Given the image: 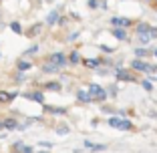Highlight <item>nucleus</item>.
Returning <instances> with one entry per match:
<instances>
[{
    "label": "nucleus",
    "instance_id": "nucleus-1",
    "mask_svg": "<svg viewBox=\"0 0 157 153\" xmlns=\"http://www.w3.org/2000/svg\"><path fill=\"white\" fill-rule=\"evenodd\" d=\"M87 93L91 95V101H105V97H107V93L99 87V85H89Z\"/></svg>",
    "mask_w": 157,
    "mask_h": 153
},
{
    "label": "nucleus",
    "instance_id": "nucleus-2",
    "mask_svg": "<svg viewBox=\"0 0 157 153\" xmlns=\"http://www.w3.org/2000/svg\"><path fill=\"white\" fill-rule=\"evenodd\" d=\"M109 125L115 127V129L127 131V129H131V121H127V119H119V117H111V119H109Z\"/></svg>",
    "mask_w": 157,
    "mask_h": 153
},
{
    "label": "nucleus",
    "instance_id": "nucleus-3",
    "mask_svg": "<svg viewBox=\"0 0 157 153\" xmlns=\"http://www.w3.org/2000/svg\"><path fill=\"white\" fill-rule=\"evenodd\" d=\"M48 63H51V65H56V67H63L65 65V55H63V52H52V55L48 56Z\"/></svg>",
    "mask_w": 157,
    "mask_h": 153
},
{
    "label": "nucleus",
    "instance_id": "nucleus-4",
    "mask_svg": "<svg viewBox=\"0 0 157 153\" xmlns=\"http://www.w3.org/2000/svg\"><path fill=\"white\" fill-rule=\"evenodd\" d=\"M133 69H135V71H143V73H147L151 67H149L147 63H143V60H133Z\"/></svg>",
    "mask_w": 157,
    "mask_h": 153
},
{
    "label": "nucleus",
    "instance_id": "nucleus-5",
    "mask_svg": "<svg viewBox=\"0 0 157 153\" xmlns=\"http://www.w3.org/2000/svg\"><path fill=\"white\" fill-rule=\"evenodd\" d=\"M85 147H89L91 151H105L107 145H101V143H91V141H85Z\"/></svg>",
    "mask_w": 157,
    "mask_h": 153
},
{
    "label": "nucleus",
    "instance_id": "nucleus-6",
    "mask_svg": "<svg viewBox=\"0 0 157 153\" xmlns=\"http://www.w3.org/2000/svg\"><path fill=\"white\" fill-rule=\"evenodd\" d=\"M111 24H113L115 28H119V26H127V24H129V18H117V16H115V18H111Z\"/></svg>",
    "mask_w": 157,
    "mask_h": 153
},
{
    "label": "nucleus",
    "instance_id": "nucleus-7",
    "mask_svg": "<svg viewBox=\"0 0 157 153\" xmlns=\"http://www.w3.org/2000/svg\"><path fill=\"white\" fill-rule=\"evenodd\" d=\"M77 97L81 99L83 103H91V95H89L87 91H78V93H77Z\"/></svg>",
    "mask_w": 157,
    "mask_h": 153
},
{
    "label": "nucleus",
    "instance_id": "nucleus-8",
    "mask_svg": "<svg viewBox=\"0 0 157 153\" xmlns=\"http://www.w3.org/2000/svg\"><path fill=\"white\" fill-rule=\"evenodd\" d=\"M14 97H16V95H10V93H2V91H0V101H4V103H10V101H12V99Z\"/></svg>",
    "mask_w": 157,
    "mask_h": 153
},
{
    "label": "nucleus",
    "instance_id": "nucleus-9",
    "mask_svg": "<svg viewBox=\"0 0 157 153\" xmlns=\"http://www.w3.org/2000/svg\"><path fill=\"white\" fill-rule=\"evenodd\" d=\"M113 34H115V38H119V40H125V38H127V33H125V30H121V28H115V30H113Z\"/></svg>",
    "mask_w": 157,
    "mask_h": 153
},
{
    "label": "nucleus",
    "instance_id": "nucleus-10",
    "mask_svg": "<svg viewBox=\"0 0 157 153\" xmlns=\"http://www.w3.org/2000/svg\"><path fill=\"white\" fill-rule=\"evenodd\" d=\"M46 22H48V24H56V22H59V12H51V14H48V18H46Z\"/></svg>",
    "mask_w": 157,
    "mask_h": 153
},
{
    "label": "nucleus",
    "instance_id": "nucleus-11",
    "mask_svg": "<svg viewBox=\"0 0 157 153\" xmlns=\"http://www.w3.org/2000/svg\"><path fill=\"white\" fill-rule=\"evenodd\" d=\"M59 69H60V67H56V65H51V63L42 67V71H44V73H56Z\"/></svg>",
    "mask_w": 157,
    "mask_h": 153
},
{
    "label": "nucleus",
    "instance_id": "nucleus-12",
    "mask_svg": "<svg viewBox=\"0 0 157 153\" xmlns=\"http://www.w3.org/2000/svg\"><path fill=\"white\" fill-rule=\"evenodd\" d=\"M18 71H30V63H26V60H18Z\"/></svg>",
    "mask_w": 157,
    "mask_h": 153
},
{
    "label": "nucleus",
    "instance_id": "nucleus-13",
    "mask_svg": "<svg viewBox=\"0 0 157 153\" xmlns=\"http://www.w3.org/2000/svg\"><path fill=\"white\" fill-rule=\"evenodd\" d=\"M26 97H28V99H34L36 103H42V95H40V93H28Z\"/></svg>",
    "mask_w": 157,
    "mask_h": 153
},
{
    "label": "nucleus",
    "instance_id": "nucleus-14",
    "mask_svg": "<svg viewBox=\"0 0 157 153\" xmlns=\"http://www.w3.org/2000/svg\"><path fill=\"white\" fill-rule=\"evenodd\" d=\"M44 89H48V91H60V85L59 83H48Z\"/></svg>",
    "mask_w": 157,
    "mask_h": 153
},
{
    "label": "nucleus",
    "instance_id": "nucleus-15",
    "mask_svg": "<svg viewBox=\"0 0 157 153\" xmlns=\"http://www.w3.org/2000/svg\"><path fill=\"white\" fill-rule=\"evenodd\" d=\"M46 111H51V113H65V109H60V107H46Z\"/></svg>",
    "mask_w": 157,
    "mask_h": 153
},
{
    "label": "nucleus",
    "instance_id": "nucleus-16",
    "mask_svg": "<svg viewBox=\"0 0 157 153\" xmlns=\"http://www.w3.org/2000/svg\"><path fill=\"white\" fill-rule=\"evenodd\" d=\"M4 127H8V129H14V127H16V123H14L12 119H6V121H4Z\"/></svg>",
    "mask_w": 157,
    "mask_h": 153
},
{
    "label": "nucleus",
    "instance_id": "nucleus-17",
    "mask_svg": "<svg viewBox=\"0 0 157 153\" xmlns=\"http://www.w3.org/2000/svg\"><path fill=\"white\" fill-rule=\"evenodd\" d=\"M10 28H12L14 33H20V24L18 22H12V24H10Z\"/></svg>",
    "mask_w": 157,
    "mask_h": 153
},
{
    "label": "nucleus",
    "instance_id": "nucleus-18",
    "mask_svg": "<svg viewBox=\"0 0 157 153\" xmlns=\"http://www.w3.org/2000/svg\"><path fill=\"white\" fill-rule=\"evenodd\" d=\"M135 55H137V56H145V55H147V51H145V48H137Z\"/></svg>",
    "mask_w": 157,
    "mask_h": 153
},
{
    "label": "nucleus",
    "instance_id": "nucleus-19",
    "mask_svg": "<svg viewBox=\"0 0 157 153\" xmlns=\"http://www.w3.org/2000/svg\"><path fill=\"white\" fill-rule=\"evenodd\" d=\"M141 85H143V87H145V91H151V89H153V85L149 83V81H145V83H141Z\"/></svg>",
    "mask_w": 157,
    "mask_h": 153
},
{
    "label": "nucleus",
    "instance_id": "nucleus-20",
    "mask_svg": "<svg viewBox=\"0 0 157 153\" xmlns=\"http://www.w3.org/2000/svg\"><path fill=\"white\" fill-rule=\"evenodd\" d=\"M71 60H73V63H77V60H78V55H77V52H73V55H71Z\"/></svg>",
    "mask_w": 157,
    "mask_h": 153
},
{
    "label": "nucleus",
    "instance_id": "nucleus-21",
    "mask_svg": "<svg viewBox=\"0 0 157 153\" xmlns=\"http://www.w3.org/2000/svg\"><path fill=\"white\" fill-rule=\"evenodd\" d=\"M59 135H67V127H59Z\"/></svg>",
    "mask_w": 157,
    "mask_h": 153
},
{
    "label": "nucleus",
    "instance_id": "nucleus-22",
    "mask_svg": "<svg viewBox=\"0 0 157 153\" xmlns=\"http://www.w3.org/2000/svg\"><path fill=\"white\" fill-rule=\"evenodd\" d=\"M87 65H89V67H97L99 63H97V60H87Z\"/></svg>",
    "mask_w": 157,
    "mask_h": 153
},
{
    "label": "nucleus",
    "instance_id": "nucleus-23",
    "mask_svg": "<svg viewBox=\"0 0 157 153\" xmlns=\"http://www.w3.org/2000/svg\"><path fill=\"white\" fill-rule=\"evenodd\" d=\"M89 6H91V8H95V6H97V0H89Z\"/></svg>",
    "mask_w": 157,
    "mask_h": 153
},
{
    "label": "nucleus",
    "instance_id": "nucleus-24",
    "mask_svg": "<svg viewBox=\"0 0 157 153\" xmlns=\"http://www.w3.org/2000/svg\"><path fill=\"white\" fill-rule=\"evenodd\" d=\"M22 153H33V147H24V149H22Z\"/></svg>",
    "mask_w": 157,
    "mask_h": 153
},
{
    "label": "nucleus",
    "instance_id": "nucleus-25",
    "mask_svg": "<svg viewBox=\"0 0 157 153\" xmlns=\"http://www.w3.org/2000/svg\"><path fill=\"white\" fill-rule=\"evenodd\" d=\"M153 55H155V56H157V51H153Z\"/></svg>",
    "mask_w": 157,
    "mask_h": 153
},
{
    "label": "nucleus",
    "instance_id": "nucleus-26",
    "mask_svg": "<svg viewBox=\"0 0 157 153\" xmlns=\"http://www.w3.org/2000/svg\"><path fill=\"white\" fill-rule=\"evenodd\" d=\"M40 153H48V151H40Z\"/></svg>",
    "mask_w": 157,
    "mask_h": 153
},
{
    "label": "nucleus",
    "instance_id": "nucleus-27",
    "mask_svg": "<svg viewBox=\"0 0 157 153\" xmlns=\"http://www.w3.org/2000/svg\"><path fill=\"white\" fill-rule=\"evenodd\" d=\"M0 129H2V125H0Z\"/></svg>",
    "mask_w": 157,
    "mask_h": 153
},
{
    "label": "nucleus",
    "instance_id": "nucleus-28",
    "mask_svg": "<svg viewBox=\"0 0 157 153\" xmlns=\"http://www.w3.org/2000/svg\"><path fill=\"white\" fill-rule=\"evenodd\" d=\"M155 10H157V6H155Z\"/></svg>",
    "mask_w": 157,
    "mask_h": 153
}]
</instances>
